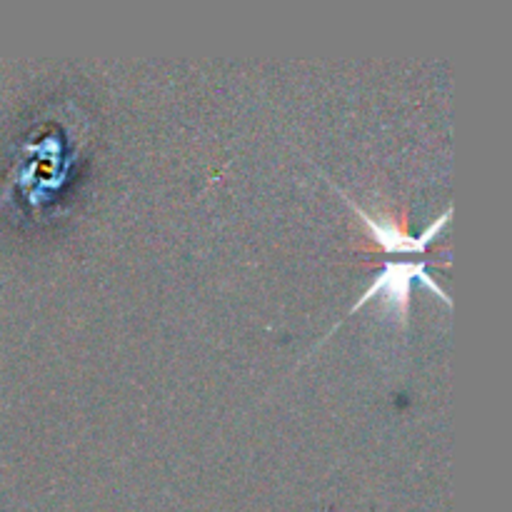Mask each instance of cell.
Returning <instances> with one entry per match:
<instances>
[{
    "label": "cell",
    "mask_w": 512,
    "mask_h": 512,
    "mask_svg": "<svg viewBox=\"0 0 512 512\" xmlns=\"http://www.w3.org/2000/svg\"><path fill=\"white\" fill-rule=\"evenodd\" d=\"M413 280H420V283L428 285L430 290H435L445 305H453V300L443 293V288L425 273V260H418V263H403V260L393 263V260H388L383 273H380L378 278L370 283V288L360 295V300L353 305L350 313H355V310H360L363 305H368L373 298H383L385 308L400 320V325H405L408 323L410 313V288H413Z\"/></svg>",
    "instance_id": "obj_1"
},
{
    "label": "cell",
    "mask_w": 512,
    "mask_h": 512,
    "mask_svg": "<svg viewBox=\"0 0 512 512\" xmlns=\"http://www.w3.org/2000/svg\"><path fill=\"white\" fill-rule=\"evenodd\" d=\"M343 200L355 210V213L360 215V220H363V225L368 228V233L373 235L375 243H378L383 250H388V253H425V248L433 243L435 235L445 228L448 218L453 215V210L448 208L438 220H435L433 225H430V228H425V233L420 235V238H413V235L405 233L403 228H398V225H395V220H383V218H378V215L365 213V210L360 208V205H355L348 195H343Z\"/></svg>",
    "instance_id": "obj_2"
}]
</instances>
